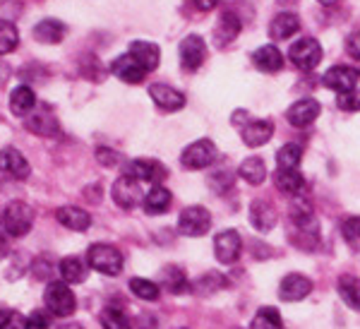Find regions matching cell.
<instances>
[{"label": "cell", "instance_id": "1", "mask_svg": "<svg viewBox=\"0 0 360 329\" xmlns=\"http://www.w3.org/2000/svg\"><path fill=\"white\" fill-rule=\"evenodd\" d=\"M86 264H89L91 269H96L98 274L118 276L123 272V255H120V250L113 245L94 243L86 250Z\"/></svg>", "mask_w": 360, "mask_h": 329}, {"label": "cell", "instance_id": "2", "mask_svg": "<svg viewBox=\"0 0 360 329\" xmlns=\"http://www.w3.org/2000/svg\"><path fill=\"white\" fill-rule=\"evenodd\" d=\"M44 303H46V308H49V313L56 317H70L77 310V298L70 291L68 281H51V284L46 286Z\"/></svg>", "mask_w": 360, "mask_h": 329}, {"label": "cell", "instance_id": "3", "mask_svg": "<svg viewBox=\"0 0 360 329\" xmlns=\"http://www.w3.org/2000/svg\"><path fill=\"white\" fill-rule=\"evenodd\" d=\"M0 221H3V228L8 231L13 238H22V236H27L34 226V212L25 202H10V205L5 207Z\"/></svg>", "mask_w": 360, "mask_h": 329}, {"label": "cell", "instance_id": "4", "mask_svg": "<svg viewBox=\"0 0 360 329\" xmlns=\"http://www.w3.org/2000/svg\"><path fill=\"white\" fill-rule=\"evenodd\" d=\"M214 161H217V147H214L212 140H197L190 147H185L183 154H180V164L190 171L207 169Z\"/></svg>", "mask_w": 360, "mask_h": 329}, {"label": "cell", "instance_id": "5", "mask_svg": "<svg viewBox=\"0 0 360 329\" xmlns=\"http://www.w3.org/2000/svg\"><path fill=\"white\" fill-rule=\"evenodd\" d=\"M212 228V214L205 207H188L178 217V231L188 238H200Z\"/></svg>", "mask_w": 360, "mask_h": 329}, {"label": "cell", "instance_id": "6", "mask_svg": "<svg viewBox=\"0 0 360 329\" xmlns=\"http://www.w3.org/2000/svg\"><path fill=\"white\" fill-rule=\"evenodd\" d=\"M288 56H291L293 65L300 67V70H315L319 65V60H322V46H319L315 39L305 37V39H298V41L291 46Z\"/></svg>", "mask_w": 360, "mask_h": 329}, {"label": "cell", "instance_id": "7", "mask_svg": "<svg viewBox=\"0 0 360 329\" xmlns=\"http://www.w3.org/2000/svg\"><path fill=\"white\" fill-rule=\"evenodd\" d=\"M113 202L120 207V209H135L137 205H142L144 198H142V188H139V181L132 176H125L118 178L113 183Z\"/></svg>", "mask_w": 360, "mask_h": 329}, {"label": "cell", "instance_id": "8", "mask_svg": "<svg viewBox=\"0 0 360 329\" xmlns=\"http://www.w3.org/2000/svg\"><path fill=\"white\" fill-rule=\"evenodd\" d=\"M127 176L137 178L139 183H154V186H159L161 181H166L168 171L164 164H159V161L154 159H135L127 164L125 169Z\"/></svg>", "mask_w": 360, "mask_h": 329}, {"label": "cell", "instance_id": "9", "mask_svg": "<svg viewBox=\"0 0 360 329\" xmlns=\"http://www.w3.org/2000/svg\"><path fill=\"white\" fill-rule=\"evenodd\" d=\"M240 247L243 240L238 236V231H221V233L214 238V255L221 264H233L240 257Z\"/></svg>", "mask_w": 360, "mask_h": 329}, {"label": "cell", "instance_id": "10", "mask_svg": "<svg viewBox=\"0 0 360 329\" xmlns=\"http://www.w3.org/2000/svg\"><path fill=\"white\" fill-rule=\"evenodd\" d=\"M180 65H183V70L188 72H195L197 67L205 63L207 58V46H205V39L200 37H188L183 39V44H180Z\"/></svg>", "mask_w": 360, "mask_h": 329}, {"label": "cell", "instance_id": "11", "mask_svg": "<svg viewBox=\"0 0 360 329\" xmlns=\"http://www.w3.org/2000/svg\"><path fill=\"white\" fill-rule=\"evenodd\" d=\"M310 291H312V281L303 274H288L278 284V298L288 303L303 301L305 296H310Z\"/></svg>", "mask_w": 360, "mask_h": 329}, {"label": "cell", "instance_id": "12", "mask_svg": "<svg viewBox=\"0 0 360 329\" xmlns=\"http://www.w3.org/2000/svg\"><path fill=\"white\" fill-rule=\"evenodd\" d=\"M0 173H8L10 178H17V181H25L32 173V166L17 149L5 147L0 149Z\"/></svg>", "mask_w": 360, "mask_h": 329}, {"label": "cell", "instance_id": "13", "mask_svg": "<svg viewBox=\"0 0 360 329\" xmlns=\"http://www.w3.org/2000/svg\"><path fill=\"white\" fill-rule=\"evenodd\" d=\"M358 77H360V72L358 70H353V67H348V65H334L332 70H327V75H324V86L327 89H334V91H351V89H356V84H358Z\"/></svg>", "mask_w": 360, "mask_h": 329}, {"label": "cell", "instance_id": "14", "mask_svg": "<svg viewBox=\"0 0 360 329\" xmlns=\"http://www.w3.org/2000/svg\"><path fill=\"white\" fill-rule=\"evenodd\" d=\"M111 72L127 84H139L144 79V75H147V70H144V67L135 60V56H130V53L115 58L113 65H111Z\"/></svg>", "mask_w": 360, "mask_h": 329}, {"label": "cell", "instance_id": "15", "mask_svg": "<svg viewBox=\"0 0 360 329\" xmlns=\"http://www.w3.org/2000/svg\"><path fill=\"white\" fill-rule=\"evenodd\" d=\"M317 115H319V103L315 99H300L286 111L288 123L295 125V128H307V125H312L317 120Z\"/></svg>", "mask_w": 360, "mask_h": 329}, {"label": "cell", "instance_id": "16", "mask_svg": "<svg viewBox=\"0 0 360 329\" xmlns=\"http://www.w3.org/2000/svg\"><path fill=\"white\" fill-rule=\"evenodd\" d=\"M149 96L161 111H180L185 106V96L168 84H152L149 86Z\"/></svg>", "mask_w": 360, "mask_h": 329}, {"label": "cell", "instance_id": "17", "mask_svg": "<svg viewBox=\"0 0 360 329\" xmlns=\"http://www.w3.org/2000/svg\"><path fill=\"white\" fill-rule=\"evenodd\" d=\"M250 221H252V226L257 231L266 233V231L274 228L278 221L276 209L266 200H255L252 207H250Z\"/></svg>", "mask_w": 360, "mask_h": 329}, {"label": "cell", "instance_id": "18", "mask_svg": "<svg viewBox=\"0 0 360 329\" xmlns=\"http://www.w3.org/2000/svg\"><path fill=\"white\" fill-rule=\"evenodd\" d=\"M130 56H135V60L147 72L156 70L159 63H161V49L152 41H132L130 44Z\"/></svg>", "mask_w": 360, "mask_h": 329}, {"label": "cell", "instance_id": "19", "mask_svg": "<svg viewBox=\"0 0 360 329\" xmlns=\"http://www.w3.org/2000/svg\"><path fill=\"white\" fill-rule=\"evenodd\" d=\"M271 135H274V125L269 120H250L243 125V142L248 147H262L271 140Z\"/></svg>", "mask_w": 360, "mask_h": 329}, {"label": "cell", "instance_id": "20", "mask_svg": "<svg viewBox=\"0 0 360 329\" xmlns=\"http://www.w3.org/2000/svg\"><path fill=\"white\" fill-rule=\"evenodd\" d=\"M56 219L60 221V226H65L70 231H79V233L91 226L89 212L79 209V207H60V209L56 212Z\"/></svg>", "mask_w": 360, "mask_h": 329}, {"label": "cell", "instance_id": "21", "mask_svg": "<svg viewBox=\"0 0 360 329\" xmlns=\"http://www.w3.org/2000/svg\"><path fill=\"white\" fill-rule=\"evenodd\" d=\"M27 128L39 137H56L60 135V123L56 120V115L46 113V111H39V113H32L27 115Z\"/></svg>", "mask_w": 360, "mask_h": 329}, {"label": "cell", "instance_id": "22", "mask_svg": "<svg viewBox=\"0 0 360 329\" xmlns=\"http://www.w3.org/2000/svg\"><path fill=\"white\" fill-rule=\"evenodd\" d=\"M298 29H300L298 17L291 13H281V15H276L274 22L269 25V37L274 39V41H283V39H291Z\"/></svg>", "mask_w": 360, "mask_h": 329}, {"label": "cell", "instance_id": "23", "mask_svg": "<svg viewBox=\"0 0 360 329\" xmlns=\"http://www.w3.org/2000/svg\"><path fill=\"white\" fill-rule=\"evenodd\" d=\"M58 272H60L63 281H68V284H82L86 274H89V269H86L82 257H65L58 264Z\"/></svg>", "mask_w": 360, "mask_h": 329}, {"label": "cell", "instance_id": "24", "mask_svg": "<svg viewBox=\"0 0 360 329\" xmlns=\"http://www.w3.org/2000/svg\"><path fill=\"white\" fill-rule=\"evenodd\" d=\"M65 25L58 20H41L37 27H34V39L41 44H60L63 37H65Z\"/></svg>", "mask_w": 360, "mask_h": 329}, {"label": "cell", "instance_id": "25", "mask_svg": "<svg viewBox=\"0 0 360 329\" xmlns=\"http://www.w3.org/2000/svg\"><path fill=\"white\" fill-rule=\"evenodd\" d=\"M171 193L164 188V186H154L152 190H149L147 195H144V212L147 214H164V212H168V207H171Z\"/></svg>", "mask_w": 360, "mask_h": 329}, {"label": "cell", "instance_id": "26", "mask_svg": "<svg viewBox=\"0 0 360 329\" xmlns=\"http://www.w3.org/2000/svg\"><path fill=\"white\" fill-rule=\"evenodd\" d=\"M252 63H255V65H257L262 72H276V70H281L283 58H281V53H278L276 46H262V49L255 51Z\"/></svg>", "mask_w": 360, "mask_h": 329}, {"label": "cell", "instance_id": "27", "mask_svg": "<svg viewBox=\"0 0 360 329\" xmlns=\"http://www.w3.org/2000/svg\"><path fill=\"white\" fill-rule=\"evenodd\" d=\"M34 106H37V94H34L32 86L22 84L10 94V111L15 115H27Z\"/></svg>", "mask_w": 360, "mask_h": 329}, {"label": "cell", "instance_id": "28", "mask_svg": "<svg viewBox=\"0 0 360 329\" xmlns=\"http://www.w3.org/2000/svg\"><path fill=\"white\" fill-rule=\"evenodd\" d=\"M238 32H240V20H238V15H233L231 10H226L217 25V44L219 46L231 44L238 37Z\"/></svg>", "mask_w": 360, "mask_h": 329}, {"label": "cell", "instance_id": "29", "mask_svg": "<svg viewBox=\"0 0 360 329\" xmlns=\"http://www.w3.org/2000/svg\"><path fill=\"white\" fill-rule=\"evenodd\" d=\"M339 296L344 298V303L348 308L358 310L360 313V279L358 276L344 274L339 279Z\"/></svg>", "mask_w": 360, "mask_h": 329}, {"label": "cell", "instance_id": "30", "mask_svg": "<svg viewBox=\"0 0 360 329\" xmlns=\"http://www.w3.org/2000/svg\"><path fill=\"white\" fill-rule=\"evenodd\" d=\"M238 176L243 178L245 183H250V186H259V183L266 178V166L262 159L257 157H250L240 164V169H238Z\"/></svg>", "mask_w": 360, "mask_h": 329}, {"label": "cell", "instance_id": "31", "mask_svg": "<svg viewBox=\"0 0 360 329\" xmlns=\"http://www.w3.org/2000/svg\"><path fill=\"white\" fill-rule=\"evenodd\" d=\"M274 183L276 188L281 190V193L286 195H298L300 190H303V176H300L295 169H278L276 176H274Z\"/></svg>", "mask_w": 360, "mask_h": 329}, {"label": "cell", "instance_id": "32", "mask_svg": "<svg viewBox=\"0 0 360 329\" xmlns=\"http://www.w3.org/2000/svg\"><path fill=\"white\" fill-rule=\"evenodd\" d=\"M161 284H164V288H168L173 296H183V293H188V288H190L183 269H178V267H166L164 272H161Z\"/></svg>", "mask_w": 360, "mask_h": 329}, {"label": "cell", "instance_id": "33", "mask_svg": "<svg viewBox=\"0 0 360 329\" xmlns=\"http://www.w3.org/2000/svg\"><path fill=\"white\" fill-rule=\"evenodd\" d=\"M20 44V34H17V27L8 20H0V56L13 53Z\"/></svg>", "mask_w": 360, "mask_h": 329}, {"label": "cell", "instance_id": "34", "mask_svg": "<svg viewBox=\"0 0 360 329\" xmlns=\"http://www.w3.org/2000/svg\"><path fill=\"white\" fill-rule=\"evenodd\" d=\"M101 325H103V329H135L132 320L120 308H106V310H103V313H101Z\"/></svg>", "mask_w": 360, "mask_h": 329}, {"label": "cell", "instance_id": "35", "mask_svg": "<svg viewBox=\"0 0 360 329\" xmlns=\"http://www.w3.org/2000/svg\"><path fill=\"white\" fill-rule=\"evenodd\" d=\"M300 159H303V149H300L298 144H283L276 152L278 169H298Z\"/></svg>", "mask_w": 360, "mask_h": 329}, {"label": "cell", "instance_id": "36", "mask_svg": "<svg viewBox=\"0 0 360 329\" xmlns=\"http://www.w3.org/2000/svg\"><path fill=\"white\" fill-rule=\"evenodd\" d=\"M250 329H283L281 315L276 313V308H262L257 315L252 317Z\"/></svg>", "mask_w": 360, "mask_h": 329}, {"label": "cell", "instance_id": "37", "mask_svg": "<svg viewBox=\"0 0 360 329\" xmlns=\"http://www.w3.org/2000/svg\"><path fill=\"white\" fill-rule=\"evenodd\" d=\"M130 291L142 301H156L161 296V288L149 279H130Z\"/></svg>", "mask_w": 360, "mask_h": 329}, {"label": "cell", "instance_id": "38", "mask_svg": "<svg viewBox=\"0 0 360 329\" xmlns=\"http://www.w3.org/2000/svg\"><path fill=\"white\" fill-rule=\"evenodd\" d=\"M224 286H226V279L217 272L205 274L202 279H197V284H195L197 293H202V296H209V293H214V291H221Z\"/></svg>", "mask_w": 360, "mask_h": 329}, {"label": "cell", "instance_id": "39", "mask_svg": "<svg viewBox=\"0 0 360 329\" xmlns=\"http://www.w3.org/2000/svg\"><path fill=\"white\" fill-rule=\"evenodd\" d=\"M341 233H344V240L348 243V247H351V250H356V252H360V217L346 219Z\"/></svg>", "mask_w": 360, "mask_h": 329}, {"label": "cell", "instance_id": "40", "mask_svg": "<svg viewBox=\"0 0 360 329\" xmlns=\"http://www.w3.org/2000/svg\"><path fill=\"white\" fill-rule=\"evenodd\" d=\"M0 329H27V317L17 310H0Z\"/></svg>", "mask_w": 360, "mask_h": 329}, {"label": "cell", "instance_id": "41", "mask_svg": "<svg viewBox=\"0 0 360 329\" xmlns=\"http://www.w3.org/2000/svg\"><path fill=\"white\" fill-rule=\"evenodd\" d=\"M336 103H339L341 111H360V91L358 89H351V91H341L339 99H336Z\"/></svg>", "mask_w": 360, "mask_h": 329}, {"label": "cell", "instance_id": "42", "mask_svg": "<svg viewBox=\"0 0 360 329\" xmlns=\"http://www.w3.org/2000/svg\"><path fill=\"white\" fill-rule=\"evenodd\" d=\"M96 161L101 166H106V169H111V166H115L120 161V154L113 152V149H108V147H98L96 149Z\"/></svg>", "mask_w": 360, "mask_h": 329}, {"label": "cell", "instance_id": "43", "mask_svg": "<svg viewBox=\"0 0 360 329\" xmlns=\"http://www.w3.org/2000/svg\"><path fill=\"white\" fill-rule=\"evenodd\" d=\"M49 327H51V320L41 310H34V313L27 317V329H49Z\"/></svg>", "mask_w": 360, "mask_h": 329}, {"label": "cell", "instance_id": "44", "mask_svg": "<svg viewBox=\"0 0 360 329\" xmlns=\"http://www.w3.org/2000/svg\"><path fill=\"white\" fill-rule=\"evenodd\" d=\"M346 51L353 58H360V32H353L351 37L346 39Z\"/></svg>", "mask_w": 360, "mask_h": 329}, {"label": "cell", "instance_id": "45", "mask_svg": "<svg viewBox=\"0 0 360 329\" xmlns=\"http://www.w3.org/2000/svg\"><path fill=\"white\" fill-rule=\"evenodd\" d=\"M190 3H193L197 10H202V13H209V10L217 8L219 0H190Z\"/></svg>", "mask_w": 360, "mask_h": 329}, {"label": "cell", "instance_id": "46", "mask_svg": "<svg viewBox=\"0 0 360 329\" xmlns=\"http://www.w3.org/2000/svg\"><path fill=\"white\" fill-rule=\"evenodd\" d=\"M8 252H10V245H8V240H5V236L0 233V259L8 257Z\"/></svg>", "mask_w": 360, "mask_h": 329}, {"label": "cell", "instance_id": "47", "mask_svg": "<svg viewBox=\"0 0 360 329\" xmlns=\"http://www.w3.org/2000/svg\"><path fill=\"white\" fill-rule=\"evenodd\" d=\"M319 3H322V5H334L336 0H319Z\"/></svg>", "mask_w": 360, "mask_h": 329}]
</instances>
